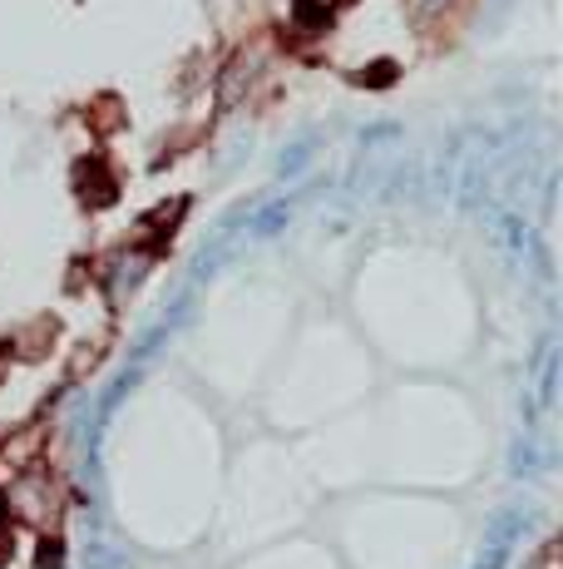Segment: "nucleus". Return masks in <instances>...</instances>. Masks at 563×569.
Returning a JSON list of instances; mask_svg holds the SVG:
<instances>
[]
</instances>
